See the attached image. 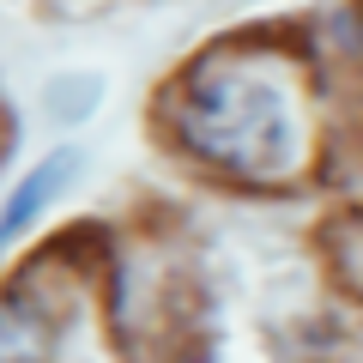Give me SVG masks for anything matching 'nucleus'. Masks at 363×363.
I'll list each match as a JSON object with an SVG mask.
<instances>
[{
	"mask_svg": "<svg viewBox=\"0 0 363 363\" xmlns=\"http://www.w3.org/2000/svg\"><path fill=\"white\" fill-rule=\"evenodd\" d=\"M182 128L206 164L230 169V176H272L291 157V109L279 85L255 73L200 79L188 109H182Z\"/></svg>",
	"mask_w": 363,
	"mask_h": 363,
	"instance_id": "1",
	"label": "nucleus"
},
{
	"mask_svg": "<svg viewBox=\"0 0 363 363\" xmlns=\"http://www.w3.org/2000/svg\"><path fill=\"white\" fill-rule=\"evenodd\" d=\"M43 339H49V327L37 321V309H30V297H0V363H37L43 357Z\"/></svg>",
	"mask_w": 363,
	"mask_h": 363,
	"instance_id": "3",
	"label": "nucleus"
},
{
	"mask_svg": "<svg viewBox=\"0 0 363 363\" xmlns=\"http://www.w3.org/2000/svg\"><path fill=\"white\" fill-rule=\"evenodd\" d=\"M67 169H73V152H55V157H43L37 169H30L25 182H18L13 194H6V206H0V248L6 242H18V236L37 224V212L49 206L55 194H61V182H67Z\"/></svg>",
	"mask_w": 363,
	"mask_h": 363,
	"instance_id": "2",
	"label": "nucleus"
}]
</instances>
